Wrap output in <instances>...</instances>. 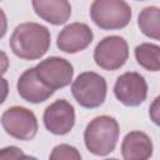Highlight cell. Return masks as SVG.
I'll use <instances>...</instances> for the list:
<instances>
[{
  "label": "cell",
  "mask_w": 160,
  "mask_h": 160,
  "mask_svg": "<svg viewBox=\"0 0 160 160\" xmlns=\"http://www.w3.org/2000/svg\"><path fill=\"white\" fill-rule=\"evenodd\" d=\"M121 154L125 160H146L152 155V141L142 131H130L121 142Z\"/></svg>",
  "instance_id": "13"
},
{
  "label": "cell",
  "mask_w": 160,
  "mask_h": 160,
  "mask_svg": "<svg viewBox=\"0 0 160 160\" xmlns=\"http://www.w3.org/2000/svg\"><path fill=\"white\" fill-rule=\"evenodd\" d=\"M32 9L40 19L52 25L65 24L71 15L68 0H32Z\"/></svg>",
  "instance_id": "12"
},
{
  "label": "cell",
  "mask_w": 160,
  "mask_h": 160,
  "mask_svg": "<svg viewBox=\"0 0 160 160\" xmlns=\"http://www.w3.org/2000/svg\"><path fill=\"white\" fill-rule=\"evenodd\" d=\"M114 94L125 106H138L146 99L148 84L139 72L128 71L118 78L114 85Z\"/></svg>",
  "instance_id": "8"
},
{
  "label": "cell",
  "mask_w": 160,
  "mask_h": 160,
  "mask_svg": "<svg viewBox=\"0 0 160 160\" xmlns=\"http://www.w3.org/2000/svg\"><path fill=\"white\" fill-rule=\"evenodd\" d=\"M1 125L10 136L29 141L38 132V120L35 114L24 106H11L1 115Z\"/></svg>",
  "instance_id": "5"
},
{
  "label": "cell",
  "mask_w": 160,
  "mask_h": 160,
  "mask_svg": "<svg viewBox=\"0 0 160 160\" xmlns=\"http://www.w3.org/2000/svg\"><path fill=\"white\" fill-rule=\"evenodd\" d=\"M20 158H28L21 149L16 146H8L4 149H0V159H20Z\"/></svg>",
  "instance_id": "17"
},
{
  "label": "cell",
  "mask_w": 160,
  "mask_h": 160,
  "mask_svg": "<svg viewBox=\"0 0 160 160\" xmlns=\"http://www.w3.org/2000/svg\"><path fill=\"white\" fill-rule=\"evenodd\" d=\"M119 124L109 115L94 118L84 131L86 149L98 156H106L114 151L119 140Z\"/></svg>",
  "instance_id": "2"
},
{
  "label": "cell",
  "mask_w": 160,
  "mask_h": 160,
  "mask_svg": "<svg viewBox=\"0 0 160 160\" xmlns=\"http://www.w3.org/2000/svg\"><path fill=\"white\" fill-rule=\"evenodd\" d=\"M128 58V42L124 38L118 35L104 38L94 50V60L96 65L108 71H115L124 66Z\"/></svg>",
  "instance_id": "6"
},
{
  "label": "cell",
  "mask_w": 160,
  "mask_h": 160,
  "mask_svg": "<svg viewBox=\"0 0 160 160\" xmlns=\"http://www.w3.org/2000/svg\"><path fill=\"white\" fill-rule=\"evenodd\" d=\"M92 38L94 34L89 25L84 22H72L60 31L56 45L66 54H75L85 50L91 44Z\"/></svg>",
  "instance_id": "10"
},
{
  "label": "cell",
  "mask_w": 160,
  "mask_h": 160,
  "mask_svg": "<svg viewBox=\"0 0 160 160\" xmlns=\"http://www.w3.org/2000/svg\"><path fill=\"white\" fill-rule=\"evenodd\" d=\"M50 159L51 160H60V159L79 160V159H81V155L76 150V148H74L71 145H68V144H60V145L54 148L52 152L50 154Z\"/></svg>",
  "instance_id": "16"
},
{
  "label": "cell",
  "mask_w": 160,
  "mask_h": 160,
  "mask_svg": "<svg viewBox=\"0 0 160 160\" xmlns=\"http://www.w3.org/2000/svg\"><path fill=\"white\" fill-rule=\"evenodd\" d=\"M9 95V84L8 81L0 75V105L6 100Z\"/></svg>",
  "instance_id": "18"
},
{
  "label": "cell",
  "mask_w": 160,
  "mask_h": 160,
  "mask_svg": "<svg viewBox=\"0 0 160 160\" xmlns=\"http://www.w3.org/2000/svg\"><path fill=\"white\" fill-rule=\"evenodd\" d=\"M131 8L125 0H94L90 6L91 20L102 30H119L131 20Z\"/></svg>",
  "instance_id": "3"
},
{
  "label": "cell",
  "mask_w": 160,
  "mask_h": 160,
  "mask_svg": "<svg viewBox=\"0 0 160 160\" xmlns=\"http://www.w3.org/2000/svg\"><path fill=\"white\" fill-rule=\"evenodd\" d=\"M8 68H9V58L2 50H0V75H4Z\"/></svg>",
  "instance_id": "19"
},
{
  "label": "cell",
  "mask_w": 160,
  "mask_h": 160,
  "mask_svg": "<svg viewBox=\"0 0 160 160\" xmlns=\"http://www.w3.org/2000/svg\"><path fill=\"white\" fill-rule=\"evenodd\" d=\"M106 80L94 72H81L71 84V94L76 102L86 109H95L104 104L106 98Z\"/></svg>",
  "instance_id": "4"
},
{
  "label": "cell",
  "mask_w": 160,
  "mask_h": 160,
  "mask_svg": "<svg viewBox=\"0 0 160 160\" xmlns=\"http://www.w3.org/2000/svg\"><path fill=\"white\" fill-rule=\"evenodd\" d=\"M158 101H159V98L155 99V101H154V104H152V106H151V110H150V116L152 118V120H154L155 124H159L158 115H156V112H158Z\"/></svg>",
  "instance_id": "21"
},
{
  "label": "cell",
  "mask_w": 160,
  "mask_h": 160,
  "mask_svg": "<svg viewBox=\"0 0 160 160\" xmlns=\"http://www.w3.org/2000/svg\"><path fill=\"white\" fill-rule=\"evenodd\" d=\"M16 88L19 95L31 104L44 102L55 92L39 79L35 68H30L20 75Z\"/></svg>",
  "instance_id": "11"
},
{
  "label": "cell",
  "mask_w": 160,
  "mask_h": 160,
  "mask_svg": "<svg viewBox=\"0 0 160 160\" xmlns=\"http://www.w3.org/2000/svg\"><path fill=\"white\" fill-rule=\"evenodd\" d=\"M138 25L144 35L154 40L160 39V10L158 6L142 9L138 16Z\"/></svg>",
  "instance_id": "14"
},
{
  "label": "cell",
  "mask_w": 160,
  "mask_h": 160,
  "mask_svg": "<svg viewBox=\"0 0 160 160\" xmlns=\"http://www.w3.org/2000/svg\"><path fill=\"white\" fill-rule=\"evenodd\" d=\"M8 30V20H6V15L2 11V9H0V39L6 34Z\"/></svg>",
  "instance_id": "20"
},
{
  "label": "cell",
  "mask_w": 160,
  "mask_h": 160,
  "mask_svg": "<svg viewBox=\"0 0 160 160\" xmlns=\"http://www.w3.org/2000/svg\"><path fill=\"white\" fill-rule=\"evenodd\" d=\"M12 52L22 60H36L50 48V31L38 22H24L15 28L10 40Z\"/></svg>",
  "instance_id": "1"
},
{
  "label": "cell",
  "mask_w": 160,
  "mask_h": 160,
  "mask_svg": "<svg viewBox=\"0 0 160 160\" xmlns=\"http://www.w3.org/2000/svg\"><path fill=\"white\" fill-rule=\"evenodd\" d=\"M39 79L54 91L68 86L74 76V68L66 59L51 56L40 61L35 66Z\"/></svg>",
  "instance_id": "7"
},
{
  "label": "cell",
  "mask_w": 160,
  "mask_h": 160,
  "mask_svg": "<svg viewBox=\"0 0 160 160\" xmlns=\"http://www.w3.org/2000/svg\"><path fill=\"white\" fill-rule=\"evenodd\" d=\"M44 125L54 135H66L75 124V109L65 99H59L50 104L42 115Z\"/></svg>",
  "instance_id": "9"
},
{
  "label": "cell",
  "mask_w": 160,
  "mask_h": 160,
  "mask_svg": "<svg viewBox=\"0 0 160 160\" xmlns=\"http://www.w3.org/2000/svg\"><path fill=\"white\" fill-rule=\"evenodd\" d=\"M135 58L140 66L149 71L160 69V48L155 44L144 42L135 48Z\"/></svg>",
  "instance_id": "15"
},
{
  "label": "cell",
  "mask_w": 160,
  "mask_h": 160,
  "mask_svg": "<svg viewBox=\"0 0 160 160\" xmlns=\"http://www.w3.org/2000/svg\"><path fill=\"white\" fill-rule=\"evenodd\" d=\"M0 1H1V0H0Z\"/></svg>",
  "instance_id": "22"
}]
</instances>
